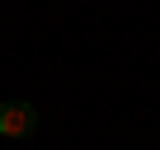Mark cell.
<instances>
[{"instance_id": "cell-1", "label": "cell", "mask_w": 160, "mask_h": 150, "mask_svg": "<svg viewBox=\"0 0 160 150\" xmlns=\"http://www.w3.org/2000/svg\"><path fill=\"white\" fill-rule=\"evenodd\" d=\"M33 122H38L33 103H5L0 108V136H28Z\"/></svg>"}]
</instances>
